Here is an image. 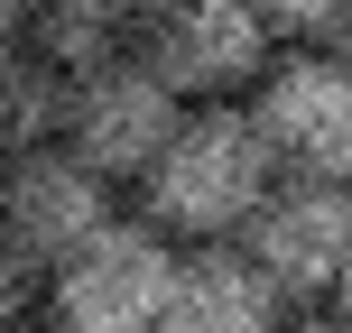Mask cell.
<instances>
[{
	"instance_id": "8fae6325",
	"label": "cell",
	"mask_w": 352,
	"mask_h": 333,
	"mask_svg": "<svg viewBox=\"0 0 352 333\" xmlns=\"http://www.w3.org/2000/svg\"><path fill=\"white\" fill-rule=\"evenodd\" d=\"M250 10H260L269 37H297V47H324V56L352 37V0H250Z\"/></svg>"
},
{
	"instance_id": "52a82bcc",
	"label": "cell",
	"mask_w": 352,
	"mask_h": 333,
	"mask_svg": "<svg viewBox=\"0 0 352 333\" xmlns=\"http://www.w3.org/2000/svg\"><path fill=\"white\" fill-rule=\"evenodd\" d=\"M102 222H111V185L74 158V148L47 139V148L0 158V241H10L28 268H56L65 250H84Z\"/></svg>"
},
{
	"instance_id": "4fadbf2b",
	"label": "cell",
	"mask_w": 352,
	"mask_h": 333,
	"mask_svg": "<svg viewBox=\"0 0 352 333\" xmlns=\"http://www.w3.org/2000/svg\"><path fill=\"white\" fill-rule=\"evenodd\" d=\"M19 28H28V0H0V47H10Z\"/></svg>"
},
{
	"instance_id": "7a4b0ae2",
	"label": "cell",
	"mask_w": 352,
	"mask_h": 333,
	"mask_svg": "<svg viewBox=\"0 0 352 333\" xmlns=\"http://www.w3.org/2000/svg\"><path fill=\"white\" fill-rule=\"evenodd\" d=\"M167 278H176V241L158 222L111 213L84 250H65L47 268V315H56V333H158Z\"/></svg>"
},
{
	"instance_id": "7c38bea8",
	"label": "cell",
	"mask_w": 352,
	"mask_h": 333,
	"mask_svg": "<svg viewBox=\"0 0 352 333\" xmlns=\"http://www.w3.org/2000/svg\"><path fill=\"white\" fill-rule=\"evenodd\" d=\"M28 297H37V268L19 260L10 241H0V333H10V324H28Z\"/></svg>"
},
{
	"instance_id": "277c9868",
	"label": "cell",
	"mask_w": 352,
	"mask_h": 333,
	"mask_svg": "<svg viewBox=\"0 0 352 333\" xmlns=\"http://www.w3.org/2000/svg\"><path fill=\"white\" fill-rule=\"evenodd\" d=\"M140 65L176 102H232L269 74V28L250 0H148Z\"/></svg>"
},
{
	"instance_id": "3957f363",
	"label": "cell",
	"mask_w": 352,
	"mask_h": 333,
	"mask_svg": "<svg viewBox=\"0 0 352 333\" xmlns=\"http://www.w3.org/2000/svg\"><path fill=\"white\" fill-rule=\"evenodd\" d=\"M176 93L158 84V74L140 65V56H102V65L65 74V111H56V148H74L102 185H140L148 158L167 148L176 130Z\"/></svg>"
},
{
	"instance_id": "2e32d148",
	"label": "cell",
	"mask_w": 352,
	"mask_h": 333,
	"mask_svg": "<svg viewBox=\"0 0 352 333\" xmlns=\"http://www.w3.org/2000/svg\"><path fill=\"white\" fill-rule=\"evenodd\" d=\"M10 333H37V324H10Z\"/></svg>"
},
{
	"instance_id": "30bf717a",
	"label": "cell",
	"mask_w": 352,
	"mask_h": 333,
	"mask_svg": "<svg viewBox=\"0 0 352 333\" xmlns=\"http://www.w3.org/2000/svg\"><path fill=\"white\" fill-rule=\"evenodd\" d=\"M56 111H65V65H47L28 37H10V47H0V158L47 148Z\"/></svg>"
},
{
	"instance_id": "5bb4252c",
	"label": "cell",
	"mask_w": 352,
	"mask_h": 333,
	"mask_svg": "<svg viewBox=\"0 0 352 333\" xmlns=\"http://www.w3.org/2000/svg\"><path fill=\"white\" fill-rule=\"evenodd\" d=\"M334 324L352 333V268H343V278H334Z\"/></svg>"
},
{
	"instance_id": "9a60e30c",
	"label": "cell",
	"mask_w": 352,
	"mask_h": 333,
	"mask_svg": "<svg viewBox=\"0 0 352 333\" xmlns=\"http://www.w3.org/2000/svg\"><path fill=\"white\" fill-rule=\"evenodd\" d=\"M278 333H343L334 315H297V324H278Z\"/></svg>"
},
{
	"instance_id": "9c48e42d",
	"label": "cell",
	"mask_w": 352,
	"mask_h": 333,
	"mask_svg": "<svg viewBox=\"0 0 352 333\" xmlns=\"http://www.w3.org/2000/svg\"><path fill=\"white\" fill-rule=\"evenodd\" d=\"M140 19H148V0H28V28L19 37H28L47 65L84 74V65H102V56L140 47Z\"/></svg>"
},
{
	"instance_id": "6da1fadb",
	"label": "cell",
	"mask_w": 352,
	"mask_h": 333,
	"mask_svg": "<svg viewBox=\"0 0 352 333\" xmlns=\"http://www.w3.org/2000/svg\"><path fill=\"white\" fill-rule=\"evenodd\" d=\"M269 185H278V158H269L250 102H195V111H176L167 148L140 176L148 222L176 231V241H232V231L260 213Z\"/></svg>"
},
{
	"instance_id": "5b68a950",
	"label": "cell",
	"mask_w": 352,
	"mask_h": 333,
	"mask_svg": "<svg viewBox=\"0 0 352 333\" xmlns=\"http://www.w3.org/2000/svg\"><path fill=\"white\" fill-rule=\"evenodd\" d=\"M232 241L250 250V268H260L287 306H316V297H334V278L352 268V185L287 176V185L260 194V213H250Z\"/></svg>"
},
{
	"instance_id": "ba28073f",
	"label": "cell",
	"mask_w": 352,
	"mask_h": 333,
	"mask_svg": "<svg viewBox=\"0 0 352 333\" xmlns=\"http://www.w3.org/2000/svg\"><path fill=\"white\" fill-rule=\"evenodd\" d=\"M278 324H287V297L250 268L241 241H204L176 260L158 333H278Z\"/></svg>"
},
{
	"instance_id": "8992f818",
	"label": "cell",
	"mask_w": 352,
	"mask_h": 333,
	"mask_svg": "<svg viewBox=\"0 0 352 333\" xmlns=\"http://www.w3.org/2000/svg\"><path fill=\"white\" fill-rule=\"evenodd\" d=\"M250 121H260L269 158L287 176H324L352 185V65L324 47H297L287 65H269L250 84Z\"/></svg>"
}]
</instances>
